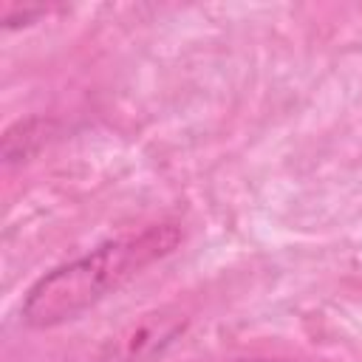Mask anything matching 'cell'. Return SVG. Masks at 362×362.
Listing matches in <instances>:
<instances>
[{"mask_svg": "<svg viewBox=\"0 0 362 362\" xmlns=\"http://www.w3.org/2000/svg\"><path fill=\"white\" fill-rule=\"evenodd\" d=\"M238 362H274V359H238Z\"/></svg>", "mask_w": 362, "mask_h": 362, "instance_id": "4", "label": "cell"}, {"mask_svg": "<svg viewBox=\"0 0 362 362\" xmlns=\"http://www.w3.org/2000/svg\"><path fill=\"white\" fill-rule=\"evenodd\" d=\"M178 243L181 229L175 223H153L141 232L105 240L96 249L54 266L28 286L20 303L23 325L42 331L79 320L147 266L173 255Z\"/></svg>", "mask_w": 362, "mask_h": 362, "instance_id": "1", "label": "cell"}, {"mask_svg": "<svg viewBox=\"0 0 362 362\" xmlns=\"http://www.w3.org/2000/svg\"><path fill=\"white\" fill-rule=\"evenodd\" d=\"M184 331V320L178 314H150L144 322L133 325L122 342L110 348V359L105 362H156Z\"/></svg>", "mask_w": 362, "mask_h": 362, "instance_id": "2", "label": "cell"}, {"mask_svg": "<svg viewBox=\"0 0 362 362\" xmlns=\"http://www.w3.org/2000/svg\"><path fill=\"white\" fill-rule=\"evenodd\" d=\"M51 130H54V122L40 119V116L23 119L14 127H8L6 136H3V158H6V164L31 158L51 139Z\"/></svg>", "mask_w": 362, "mask_h": 362, "instance_id": "3", "label": "cell"}]
</instances>
